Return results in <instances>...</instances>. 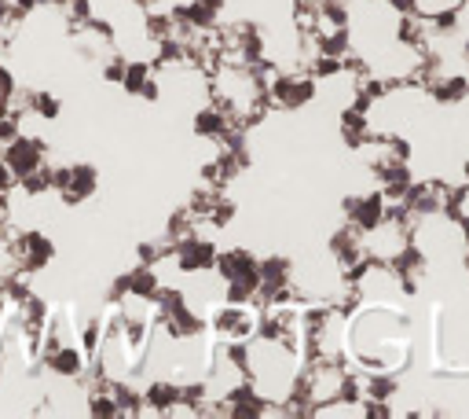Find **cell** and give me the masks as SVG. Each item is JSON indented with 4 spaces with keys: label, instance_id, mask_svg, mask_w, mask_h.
<instances>
[{
    "label": "cell",
    "instance_id": "1",
    "mask_svg": "<svg viewBox=\"0 0 469 419\" xmlns=\"http://www.w3.org/2000/svg\"><path fill=\"white\" fill-rule=\"evenodd\" d=\"M8 258L15 261L19 273H44V268L55 261V243L52 235H44L41 228H22L8 235Z\"/></svg>",
    "mask_w": 469,
    "mask_h": 419
},
{
    "label": "cell",
    "instance_id": "2",
    "mask_svg": "<svg viewBox=\"0 0 469 419\" xmlns=\"http://www.w3.org/2000/svg\"><path fill=\"white\" fill-rule=\"evenodd\" d=\"M173 265L180 268V276H195V273H213L216 265V243L206 239L202 232H187L173 243Z\"/></svg>",
    "mask_w": 469,
    "mask_h": 419
},
{
    "label": "cell",
    "instance_id": "3",
    "mask_svg": "<svg viewBox=\"0 0 469 419\" xmlns=\"http://www.w3.org/2000/svg\"><path fill=\"white\" fill-rule=\"evenodd\" d=\"M0 159L8 162V169L15 173V185L22 181V177L37 173L44 162H48V144L41 136H29V133H19L12 144L0 147Z\"/></svg>",
    "mask_w": 469,
    "mask_h": 419
},
{
    "label": "cell",
    "instance_id": "4",
    "mask_svg": "<svg viewBox=\"0 0 469 419\" xmlns=\"http://www.w3.org/2000/svg\"><path fill=\"white\" fill-rule=\"evenodd\" d=\"M41 368H48L59 379H74L77 382V379L88 375V357H85V349L77 342H59V346L41 353Z\"/></svg>",
    "mask_w": 469,
    "mask_h": 419
},
{
    "label": "cell",
    "instance_id": "5",
    "mask_svg": "<svg viewBox=\"0 0 469 419\" xmlns=\"http://www.w3.org/2000/svg\"><path fill=\"white\" fill-rule=\"evenodd\" d=\"M345 214H349V228H356L363 235V232H370L374 225L389 214V206H385L382 192H367V195L345 199Z\"/></svg>",
    "mask_w": 469,
    "mask_h": 419
},
{
    "label": "cell",
    "instance_id": "6",
    "mask_svg": "<svg viewBox=\"0 0 469 419\" xmlns=\"http://www.w3.org/2000/svg\"><path fill=\"white\" fill-rule=\"evenodd\" d=\"M231 126H239V122H235V118H231L221 103H213V100H206V103L195 111V118H191L195 136H202V140H216V144H221V140L228 136Z\"/></svg>",
    "mask_w": 469,
    "mask_h": 419
},
{
    "label": "cell",
    "instance_id": "7",
    "mask_svg": "<svg viewBox=\"0 0 469 419\" xmlns=\"http://www.w3.org/2000/svg\"><path fill=\"white\" fill-rule=\"evenodd\" d=\"M341 136H345L349 147H363L367 136H370V122H367V114L356 111V107H345L341 111Z\"/></svg>",
    "mask_w": 469,
    "mask_h": 419
},
{
    "label": "cell",
    "instance_id": "8",
    "mask_svg": "<svg viewBox=\"0 0 469 419\" xmlns=\"http://www.w3.org/2000/svg\"><path fill=\"white\" fill-rule=\"evenodd\" d=\"M26 114L44 118V122H55V118L62 114V100L55 93H44V88H29V107H26Z\"/></svg>",
    "mask_w": 469,
    "mask_h": 419
},
{
    "label": "cell",
    "instance_id": "9",
    "mask_svg": "<svg viewBox=\"0 0 469 419\" xmlns=\"http://www.w3.org/2000/svg\"><path fill=\"white\" fill-rule=\"evenodd\" d=\"M465 4V0H411L408 4V12H415L418 19H425V22H433L436 15H448V12H458Z\"/></svg>",
    "mask_w": 469,
    "mask_h": 419
},
{
    "label": "cell",
    "instance_id": "10",
    "mask_svg": "<svg viewBox=\"0 0 469 419\" xmlns=\"http://www.w3.org/2000/svg\"><path fill=\"white\" fill-rule=\"evenodd\" d=\"M125 67H129V59H125L121 52L107 55V59H103V81H114V85H121V78H125Z\"/></svg>",
    "mask_w": 469,
    "mask_h": 419
},
{
    "label": "cell",
    "instance_id": "11",
    "mask_svg": "<svg viewBox=\"0 0 469 419\" xmlns=\"http://www.w3.org/2000/svg\"><path fill=\"white\" fill-rule=\"evenodd\" d=\"M8 192H15V173L8 169L4 159H0V195H8Z\"/></svg>",
    "mask_w": 469,
    "mask_h": 419
},
{
    "label": "cell",
    "instance_id": "12",
    "mask_svg": "<svg viewBox=\"0 0 469 419\" xmlns=\"http://www.w3.org/2000/svg\"><path fill=\"white\" fill-rule=\"evenodd\" d=\"M465 188H469V162H465Z\"/></svg>",
    "mask_w": 469,
    "mask_h": 419
},
{
    "label": "cell",
    "instance_id": "13",
    "mask_svg": "<svg viewBox=\"0 0 469 419\" xmlns=\"http://www.w3.org/2000/svg\"><path fill=\"white\" fill-rule=\"evenodd\" d=\"M316 4H319V8H323V4H334V0H316Z\"/></svg>",
    "mask_w": 469,
    "mask_h": 419
}]
</instances>
